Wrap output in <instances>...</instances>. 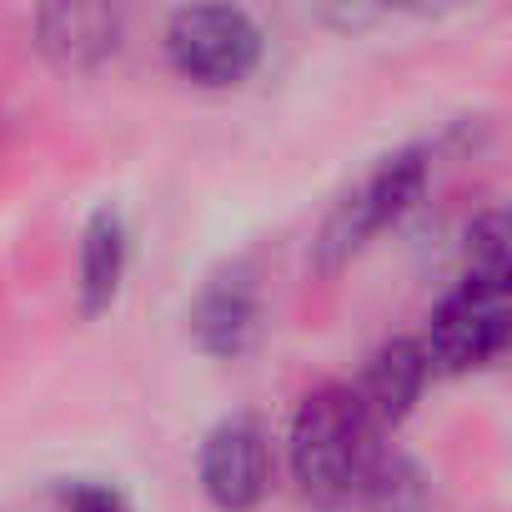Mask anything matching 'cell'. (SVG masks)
<instances>
[{"mask_svg": "<svg viewBox=\"0 0 512 512\" xmlns=\"http://www.w3.org/2000/svg\"><path fill=\"white\" fill-rule=\"evenodd\" d=\"M467 277L507 287V216L502 206H487L467 226Z\"/></svg>", "mask_w": 512, "mask_h": 512, "instance_id": "cell-11", "label": "cell"}, {"mask_svg": "<svg viewBox=\"0 0 512 512\" xmlns=\"http://www.w3.org/2000/svg\"><path fill=\"white\" fill-rule=\"evenodd\" d=\"M427 176H432V161L422 146H402L392 156H382L357 191H347L332 216L322 221V236H317V267L322 272H337L347 267L357 251H367L387 226H397L427 191Z\"/></svg>", "mask_w": 512, "mask_h": 512, "instance_id": "cell-2", "label": "cell"}, {"mask_svg": "<svg viewBox=\"0 0 512 512\" xmlns=\"http://www.w3.org/2000/svg\"><path fill=\"white\" fill-rule=\"evenodd\" d=\"M201 492L221 512H251L272 492V442L256 417H226L206 432L196 457Z\"/></svg>", "mask_w": 512, "mask_h": 512, "instance_id": "cell-5", "label": "cell"}, {"mask_svg": "<svg viewBox=\"0 0 512 512\" xmlns=\"http://www.w3.org/2000/svg\"><path fill=\"white\" fill-rule=\"evenodd\" d=\"M186 327L206 357L231 362V357L251 352L256 337H262V287H256V272L246 262L211 272L186 312Z\"/></svg>", "mask_w": 512, "mask_h": 512, "instance_id": "cell-6", "label": "cell"}, {"mask_svg": "<svg viewBox=\"0 0 512 512\" xmlns=\"http://www.w3.org/2000/svg\"><path fill=\"white\" fill-rule=\"evenodd\" d=\"M427 377H432V367L422 357V342L417 337H392V342H382L367 357L362 387H352V392H357V402H362V412H367L372 427H397L422 402Z\"/></svg>", "mask_w": 512, "mask_h": 512, "instance_id": "cell-7", "label": "cell"}, {"mask_svg": "<svg viewBox=\"0 0 512 512\" xmlns=\"http://www.w3.org/2000/svg\"><path fill=\"white\" fill-rule=\"evenodd\" d=\"M287 452H292V472H297L302 492L332 507L362 487V472L377 452V427L367 422L352 387L322 382L297 402Z\"/></svg>", "mask_w": 512, "mask_h": 512, "instance_id": "cell-1", "label": "cell"}, {"mask_svg": "<svg viewBox=\"0 0 512 512\" xmlns=\"http://www.w3.org/2000/svg\"><path fill=\"white\" fill-rule=\"evenodd\" d=\"M121 11L111 6H46L36 11V46L61 71H96L121 51Z\"/></svg>", "mask_w": 512, "mask_h": 512, "instance_id": "cell-8", "label": "cell"}, {"mask_svg": "<svg viewBox=\"0 0 512 512\" xmlns=\"http://www.w3.org/2000/svg\"><path fill=\"white\" fill-rule=\"evenodd\" d=\"M61 507L66 512H131V502L111 482H66L61 487Z\"/></svg>", "mask_w": 512, "mask_h": 512, "instance_id": "cell-12", "label": "cell"}, {"mask_svg": "<svg viewBox=\"0 0 512 512\" xmlns=\"http://www.w3.org/2000/svg\"><path fill=\"white\" fill-rule=\"evenodd\" d=\"M262 26L241 6H186L166 26V61L181 81L226 91L262 66Z\"/></svg>", "mask_w": 512, "mask_h": 512, "instance_id": "cell-3", "label": "cell"}, {"mask_svg": "<svg viewBox=\"0 0 512 512\" xmlns=\"http://www.w3.org/2000/svg\"><path fill=\"white\" fill-rule=\"evenodd\" d=\"M502 347H507V287H497V282L462 277V287L447 292L437 302V312L427 317L422 357L432 372H447V377L477 372Z\"/></svg>", "mask_w": 512, "mask_h": 512, "instance_id": "cell-4", "label": "cell"}, {"mask_svg": "<svg viewBox=\"0 0 512 512\" xmlns=\"http://www.w3.org/2000/svg\"><path fill=\"white\" fill-rule=\"evenodd\" d=\"M357 497L367 502V512H432L427 477H422V467L407 452H382L377 447L367 472H362Z\"/></svg>", "mask_w": 512, "mask_h": 512, "instance_id": "cell-10", "label": "cell"}, {"mask_svg": "<svg viewBox=\"0 0 512 512\" xmlns=\"http://www.w3.org/2000/svg\"><path fill=\"white\" fill-rule=\"evenodd\" d=\"M131 267V231L126 216L116 206H96L81 226V251H76V292H81V312L101 317L116 307L121 282Z\"/></svg>", "mask_w": 512, "mask_h": 512, "instance_id": "cell-9", "label": "cell"}]
</instances>
